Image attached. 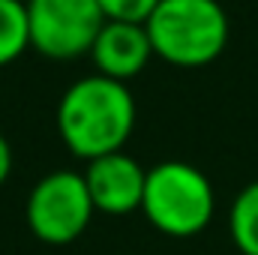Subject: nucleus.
Here are the masks:
<instances>
[{"label":"nucleus","mask_w":258,"mask_h":255,"mask_svg":"<svg viewBox=\"0 0 258 255\" xmlns=\"http://www.w3.org/2000/svg\"><path fill=\"white\" fill-rule=\"evenodd\" d=\"M135 129V96L123 81L84 75L57 102V135L78 159H99L123 150Z\"/></svg>","instance_id":"1"},{"label":"nucleus","mask_w":258,"mask_h":255,"mask_svg":"<svg viewBox=\"0 0 258 255\" xmlns=\"http://www.w3.org/2000/svg\"><path fill=\"white\" fill-rule=\"evenodd\" d=\"M144 30L153 57L180 69L210 66L228 45V15L219 0H159Z\"/></svg>","instance_id":"2"},{"label":"nucleus","mask_w":258,"mask_h":255,"mask_svg":"<svg viewBox=\"0 0 258 255\" xmlns=\"http://www.w3.org/2000/svg\"><path fill=\"white\" fill-rule=\"evenodd\" d=\"M213 210H216V192L207 174L198 171L195 165L180 159H165L147 168L141 213L159 234L177 240L195 237L210 225Z\"/></svg>","instance_id":"3"},{"label":"nucleus","mask_w":258,"mask_h":255,"mask_svg":"<svg viewBox=\"0 0 258 255\" xmlns=\"http://www.w3.org/2000/svg\"><path fill=\"white\" fill-rule=\"evenodd\" d=\"M105 15L96 0H30L27 30L30 48L48 60H75L90 54Z\"/></svg>","instance_id":"4"},{"label":"nucleus","mask_w":258,"mask_h":255,"mask_svg":"<svg viewBox=\"0 0 258 255\" xmlns=\"http://www.w3.org/2000/svg\"><path fill=\"white\" fill-rule=\"evenodd\" d=\"M96 207L84 183V174L75 171H51L27 195V225L33 237L51 246H66L78 240Z\"/></svg>","instance_id":"5"},{"label":"nucleus","mask_w":258,"mask_h":255,"mask_svg":"<svg viewBox=\"0 0 258 255\" xmlns=\"http://www.w3.org/2000/svg\"><path fill=\"white\" fill-rule=\"evenodd\" d=\"M84 183L90 192V201L99 213L108 216H126L141 210L144 198V183H147V168L135 156L123 150L90 159L84 171Z\"/></svg>","instance_id":"6"},{"label":"nucleus","mask_w":258,"mask_h":255,"mask_svg":"<svg viewBox=\"0 0 258 255\" xmlns=\"http://www.w3.org/2000/svg\"><path fill=\"white\" fill-rule=\"evenodd\" d=\"M150 57H153L150 36L144 24H132V21H105L90 48L96 75H105L123 84L150 63Z\"/></svg>","instance_id":"7"},{"label":"nucleus","mask_w":258,"mask_h":255,"mask_svg":"<svg viewBox=\"0 0 258 255\" xmlns=\"http://www.w3.org/2000/svg\"><path fill=\"white\" fill-rule=\"evenodd\" d=\"M228 231L240 255H258V180L246 183L231 201Z\"/></svg>","instance_id":"8"},{"label":"nucleus","mask_w":258,"mask_h":255,"mask_svg":"<svg viewBox=\"0 0 258 255\" xmlns=\"http://www.w3.org/2000/svg\"><path fill=\"white\" fill-rule=\"evenodd\" d=\"M30 48L27 6L21 0H0V69Z\"/></svg>","instance_id":"9"},{"label":"nucleus","mask_w":258,"mask_h":255,"mask_svg":"<svg viewBox=\"0 0 258 255\" xmlns=\"http://www.w3.org/2000/svg\"><path fill=\"white\" fill-rule=\"evenodd\" d=\"M105 21H132V24H144L150 18V12L159 6V0H96Z\"/></svg>","instance_id":"10"},{"label":"nucleus","mask_w":258,"mask_h":255,"mask_svg":"<svg viewBox=\"0 0 258 255\" xmlns=\"http://www.w3.org/2000/svg\"><path fill=\"white\" fill-rule=\"evenodd\" d=\"M9 171H12V147H9V141L3 138V132H0V186L6 183Z\"/></svg>","instance_id":"11"},{"label":"nucleus","mask_w":258,"mask_h":255,"mask_svg":"<svg viewBox=\"0 0 258 255\" xmlns=\"http://www.w3.org/2000/svg\"><path fill=\"white\" fill-rule=\"evenodd\" d=\"M21 3H24V6H27V3H30V0H21Z\"/></svg>","instance_id":"12"}]
</instances>
